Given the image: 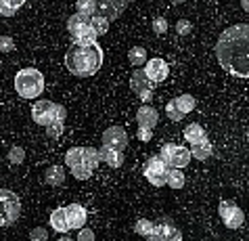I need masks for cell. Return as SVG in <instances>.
<instances>
[{
  "label": "cell",
  "mask_w": 249,
  "mask_h": 241,
  "mask_svg": "<svg viewBox=\"0 0 249 241\" xmlns=\"http://www.w3.org/2000/svg\"><path fill=\"white\" fill-rule=\"evenodd\" d=\"M216 57L224 72L243 80L249 78V25L247 23L231 25L220 34L216 42Z\"/></svg>",
  "instance_id": "1"
},
{
  "label": "cell",
  "mask_w": 249,
  "mask_h": 241,
  "mask_svg": "<svg viewBox=\"0 0 249 241\" xmlns=\"http://www.w3.org/2000/svg\"><path fill=\"white\" fill-rule=\"evenodd\" d=\"M103 48L99 42L92 44H71L65 55V67L78 78H90L103 67Z\"/></svg>",
  "instance_id": "2"
},
{
  "label": "cell",
  "mask_w": 249,
  "mask_h": 241,
  "mask_svg": "<svg viewBox=\"0 0 249 241\" xmlns=\"http://www.w3.org/2000/svg\"><path fill=\"white\" fill-rule=\"evenodd\" d=\"M15 91L21 99L34 101L44 93V75L36 67H23L15 75Z\"/></svg>",
  "instance_id": "3"
},
{
  "label": "cell",
  "mask_w": 249,
  "mask_h": 241,
  "mask_svg": "<svg viewBox=\"0 0 249 241\" xmlns=\"http://www.w3.org/2000/svg\"><path fill=\"white\" fill-rule=\"evenodd\" d=\"M32 118L38 126L46 128L48 124H53L54 120L65 122L67 109L63 105H59V103H53V101H36L34 107H32Z\"/></svg>",
  "instance_id": "4"
},
{
  "label": "cell",
  "mask_w": 249,
  "mask_h": 241,
  "mask_svg": "<svg viewBox=\"0 0 249 241\" xmlns=\"http://www.w3.org/2000/svg\"><path fill=\"white\" fill-rule=\"evenodd\" d=\"M21 214V199L17 193L0 189V226H11Z\"/></svg>",
  "instance_id": "5"
},
{
  "label": "cell",
  "mask_w": 249,
  "mask_h": 241,
  "mask_svg": "<svg viewBox=\"0 0 249 241\" xmlns=\"http://www.w3.org/2000/svg\"><path fill=\"white\" fill-rule=\"evenodd\" d=\"M67 32L71 34V44H92L99 38L92 25L80 15H71L67 19Z\"/></svg>",
  "instance_id": "6"
},
{
  "label": "cell",
  "mask_w": 249,
  "mask_h": 241,
  "mask_svg": "<svg viewBox=\"0 0 249 241\" xmlns=\"http://www.w3.org/2000/svg\"><path fill=\"white\" fill-rule=\"evenodd\" d=\"M65 162H67V168H73V166H78V164H86V166H90L94 170L101 162L99 149H94V147H71L65 153Z\"/></svg>",
  "instance_id": "7"
},
{
  "label": "cell",
  "mask_w": 249,
  "mask_h": 241,
  "mask_svg": "<svg viewBox=\"0 0 249 241\" xmlns=\"http://www.w3.org/2000/svg\"><path fill=\"white\" fill-rule=\"evenodd\" d=\"M159 157H161L170 168H186L189 166V162L193 160L189 149L180 147V145H172V143L163 145L161 151H159Z\"/></svg>",
  "instance_id": "8"
},
{
  "label": "cell",
  "mask_w": 249,
  "mask_h": 241,
  "mask_svg": "<svg viewBox=\"0 0 249 241\" xmlns=\"http://www.w3.org/2000/svg\"><path fill=\"white\" fill-rule=\"evenodd\" d=\"M168 164H165L159 155H151L147 162H144V178L153 185V187H165V178H168Z\"/></svg>",
  "instance_id": "9"
},
{
  "label": "cell",
  "mask_w": 249,
  "mask_h": 241,
  "mask_svg": "<svg viewBox=\"0 0 249 241\" xmlns=\"http://www.w3.org/2000/svg\"><path fill=\"white\" fill-rule=\"evenodd\" d=\"M218 214H220V218H222L226 229H239V226L243 224V220H245L243 210H241L234 202H226V199L224 202H220Z\"/></svg>",
  "instance_id": "10"
},
{
  "label": "cell",
  "mask_w": 249,
  "mask_h": 241,
  "mask_svg": "<svg viewBox=\"0 0 249 241\" xmlns=\"http://www.w3.org/2000/svg\"><path fill=\"white\" fill-rule=\"evenodd\" d=\"M142 72H144V75H147V78L157 86V84H161V82L168 80L170 67H168V63H165L161 57H153V59H147V63H144Z\"/></svg>",
  "instance_id": "11"
},
{
  "label": "cell",
  "mask_w": 249,
  "mask_h": 241,
  "mask_svg": "<svg viewBox=\"0 0 249 241\" xmlns=\"http://www.w3.org/2000/svg\"><path fill=\"white\" fill-rule=\"evenodd\" d=\"M96 6V13L103 17H107L109 21H115L117 17H122V13L126 11L130 0H92Z\"/></svg>",
  "instance_id": "12"
},
{
  "label": "cell",
  "mask_w": 249,
  "mask_h": 241,
  "mask_svg": "<svg viewBox=\"0 0 249 241\" xmlns=\"http://www.w3.org/2000/svg\"><path fill=\"white\" fill-rule=\"evenodd\" d=\"M182 233L176 229L174 222L170 218H161L157 220L153 226V239L151 241H180Z\"/></svg>",
  "instance_id": "13"
},
{
  "label": "cell",
  "mask_w": 249,
  "mask_h": 241,
  "mask_svg": "<svg viewBox=\"0 0 249 241\" xmlns=\"http://www.w3.org/2000/svg\"><path fill=\"white\" fill-rule=\"evenodd\" d=\"M103 145L124 151V149L128 147V134H126V130H124L122 126H111V128H107L105 132H103Z\"/></svg>",
  "instance_id": "14"
},
{
  "label": "cell",
  "mask_w": 249,
  "mask_h": 241,
  "mask_svg": "<svg viewBox=\"0 0 249 241\" xmlns=\"http://www.w3.org/2000/svg\"><path fill=\"white\" fill-rule=\"evenodd\" d=\"M157 122H159V111H157L153 105L144 103L142 107H138V111H136V124H138V126L155 128V126H157Z\"/></svg>",
  "instance_id": "15"
},
{
  "label": "cell",
  "mask_w": 249,
  "mask_h": 241,
  "mask_svg": "<svg viewBox=\"0 0 249 241\" xmlns=\"http://www.w3.org/2000/svg\"><path fill=\"white\" fill-rule=\"evenodd\" d=\"M65 212H67V220H69V226H71V229L78 231V229H82V226L86 224L88 214H86L84 205L69 204V205H65Z\"/></svg>",
  "instance_id": "16"
},
{
  "label": "cell",
  "mask_w": 249,
  "mask_h": 241,
  "mask_svg": "<svg viewBox=\"0 0 249 241\" xmlns=\"http://www.w3.org/2000/svg\"><path fill=\"white\" fill-rule=\"evenodd\" d=\"M99 157H101V162H105L109 168H122L124 160H126V157H124V151L107 147V145H103V147L99 149Z\"/></svg>",
  "instance_id": "17"
},
{
  "label": "cell",
  "mask_w": 249,
  "mask_h": 241,
  "mask_svg": "<svg viewBox=\"0 0 249 241\" xmlns=\"http://www.w3.org/2000/svg\"><path fill=\"white\" fill-rule=\"evenodd\" d=\"M130 86H132L134 94H141L142 91H153V88H155L153 82H151L147 75H144L142 67H136V70H134L132 78H130Z\"/></svg>",
  "instance_id": "18"
},
{
  "label": "cell",
  "mask_w": 249,
  "mask_h": 241,
  "mask_svg": "<svg viewBox=\"0 0 249 241\" xmlns=\"http://www.w3.org/2000/svg\"><path fill=\"white\" fill-rule=\"evenodd\" d=\"M51 226H53V231H57V233H69V231H71L65 208L53 210V214H51Z\"/></svg>",
  "instance_id": "19"
},
{
  "label": "cell",
  "mask_w": 249,
  "mask_h": 241,
  "mask_svg": "<svg viewBox=\"0 0 249 241\" xmlns=\"http://www.w3.org/2000/svg\"><path fill=\"white\" fill-rule=\"evenodd\" d=\"M184 141H186V143H191V145L201 143V141H207V134H205V130H203L201 124H197V122L189 124V126L184 128Z\"/></svg>",
  "instance_id": "20"
},
{
  "label": "cell",
  "mask_w": 249,
  "mask_h": 241,
  "mask_svg": "<svg viewBox=\"0 0 249 241\" xmlns=\"http://www.w3.org/2000/svg\"><path fill=\"white\" fill-rule=\"evenodd\" d=\"M189 151H191V157H195V160H199V162H205V160H210L212 157L213 147H212L210 141H201V143L191 145Z\"/></svg>",
  "instance_id": "21"
},
{
  "label": "cell",
  "mask_w": 249,
  "mask_h": 241,
  "mask_svg": "<svg viewBox=\"0 0 249 241\" xmlns=\"http://www.w3.org/2000/svg\"><path fill=\"white\" fill-rule=\"evenodd\" d=\"M65 181V170L61 166H48L44 172V183L51 185V187H59Z\"/></svg>",
  "instance_id": "22"
},
{
  "label": "cell",
  "mask_w": 249,
  "mask_h": 241,
  "mask_svg": "<svg viewBox=\"0 0 249 241\" xmlns=\"http://www.w3.org/2000/svg\"><path fill=\"white\" fill-rule=\"evenodd\" d=\"M174 101V105H176V109L180 113H191L193 109L197 107V101H195V96L193 94H180V96H176V99H172Z\"/></svg>",
  "instance_id": "23"
},
{
  "label": "cell",
  "mask_w": 249,
  "mask_h": 241,
  "mask_svg": "<svg viewBox=\"0 0 249 241\" xmlns=\"http://www.w3.org/2000/svg\"><path fill=\"white\" fill-rule=\"evenodd\" d=\"M186 183L184 178V172L180 168H168V178H165V185L170 189H182Z\"/></svg>",
  "instance_id": "24"
},
{
  "label": "cell",
  "mask_w": 249,
  "mask_h": 241,
  "mask_svg": "<svg viewBox=\"0 0 249 241\" xmlns=\"http://www.w3.org/2000/svg\"><path fill=\"white\" fill-rule=\"evenodd\" d=\"M128 61L132 67H142L147 63V51H144L142 46H132L128 51Z\"/></svg>",
  "instance_id": "25"
},
{
  "label": "cell",
  "mask_w": 249,
  "mask_h": 241,
  "mask_svg": "<svg viewBox=\"0 0 249 241\" xmlns=\"http://www.w3.org/2000/svg\"><path fill=\"white\" fill-rule=\"evenodd\" d=\"M75 15H80L82 19H90L92 15H96V6L92 0H78L75 2Z\"/></svg>",
  "instance_id": "26"
},
{
  "label": "cell",
  "mask_w": 249,
  "mask_h": 241,
  "mask_svg": "<svg viewBox=\"0 0 249 241\" xmlns=\"http://www.w3.org/2000/svg\"><path fill=\"white\" fill-rule=\"evenodd\" d=\"M23 4L25 0H0V17H13Z\"/></svg>",
  "instance_id": "27"
},
{
  "label": "cell",
  "mask_w": 249,
  "mask_h": 241,
  "mask_svg": "<svg viewBox=\"0 0 249 241\" xmlns=\"http://www.w3.org/2000/svg\"><path fill=\"white\" fill-rule=\"evenodd\" d=\"M88 23L92 25V30L96 32V36H103V34H107V30H109V19L107 17H103V15H99V13H96V15H92L90 19H88Z\"/></svg>",
  "instance_id": "28"
},
{
  "label": "cell",
  "mask_w": 249,
  "mask_h": 241,
  "mask_svg": "<svg viewBox=\"0 0 249 241\" xmlns=\"http://www.w3.org/2000/svg\"><path fill=\"white\" fill-rule=\"evenodd\" d=\"M153 226H155V222H151V220H147V218H141L134 224V231L144 239H153Z\"/></svg>",
  "instance_id": "29"
},
{
  "label": "cell",
  "mask_w": 249,
  "mask_h": 241,
  "mask_svg": "<svg viewBox=\"0 0 249 241\" xmlns=\"http://www.w3.org/2000/svg\"><path fill=\"white\" fill-rule=\"evenodd\" d=\"M23 160H25L23 147H19V145H13V147L9 149V162L13 164V166H19V164H23Z\"/></svg>",
  "instance_id": "30"
},
{
  "label": "cell",
  "mask_w": 249,
  "mask_h": 241,
  "mask_svg": "<svg viewBox=\"0 0 249 241\" xmlns=\"http://www.w3.org/2000/svg\"><path fill=\"white\" fill-rule=\"evenodd\" d=\"M63 128H65V122H61V120H54L53 124H48L46 126L48 139H59V136L63 134Z\"/></svg>",
  "instance_id": "31"
},
{
  "label": "cell",
  "mask_w": 249,
  "mask_h": 241,
  "mask_svg": "<svg viewBox=\"0 0 249 241\" xmlns=\"http://www.w3.org/2000/svg\"><path fill=\"white\" fill-rule=\"evenodd\" d=\"M151 27H153V32L157 34V36H163V34H168V19L165 17H155L153 23H151Z\"/></svg>",
  "instance_id": "32"
},
{
  "label": "cell",
  "mask_w": 249,
  "mask_h": 241,
  "mask_svg": "<svg viewBox=\"0 0 249 241\" xmlns=\"http://www.w3.org/2000/svg\"><path fill=\"white\" fill-rule=\"evenodd\" d=\"M165 113H168V118H170L172 122H180V120L184 118V113H180V111L176 109L174 101H168V105H165Z\"/></svg>",
  "instance_id": "33"
},
{
  "label": "cell",
  "mask_w": 249,
  "mask_h": 241,
  "mask_svg": "<svg viewBox=\"0 0 249 241\" xmlns=\"http://www.w3.org/2000/svg\"><path fill=\"white\" fill-rule=\"evenodd\" d=\"M176 32H178V36H189V34L193 32V23L186 21V19H178L176 21Z\"/></svg>",
  "instance_id": "34"
},
{
  "label": "cell",
  "mask_w": 249,
  "mask_h": 241,
  "mask_svg": "<svg viewBox=\"0 0 249 241\" xmlns=\"http://www.w3.org/2000/svg\"><path fill=\"white\" fill-rule=\"evenodd\" d=\"M15 51V40L11 36H0V53H13Z\"/></svg>",
  "instance_id": "35"
},
{
  "label": "cell",
  "mask_w": 249,
  "mask_h": 241,
  "mask_svg": "<svg viewBox=\"0 0 249 241\" xmlns=\"http://www.w3.org/2000/svg\"><path fill=\"white\" fill-rule=\"evenodd\" d=\"M30 239H32V241H46V239H48V231L42 229V226H38V229H34V231L30 233Z\"/></svg>",
  "instance_id": "36"
},
{
  "label": "cell",
  "mask_w": 249,
  "mask_h": 241,
  "mask_svg": "<svg viewBox=\"0 0 249 241\" xmlns=\"http://www.w3.org/2000/svg\"><path fill=\"white\" fill-rule=\"evenodd\" d=\"M138 141H142V143H149L151 141V136H153V128H144V126H138Z\"/></svg>",
  "instance_id": "37"
},
{
  "label": "cell",
  "mask_w": 249,
  "mask_h": 241,
  "mask_svg": "<svg viewBox=\"0 0 249 241\" xmlns=\"http://www.w3.org/2000/svg\"><path fill=\"white\" fill-rule=\"evenodd\" d=\"M80 233H78V239L80 241H94L96 239V235H94V231L92 229H86V226H82V229H78Z\"/></svg>",
  "instance_id": "38"
},
{
  "label": "cell",
  "mask_w": 249,
  "mask_h": 241,
  "mask_svg": "<svg viewBox=\"0 0 249 241\" xmlns=\"http://www.w3.org/2000/svg\"><path fill=\"white\" fill-rule=\"evenodd\" d=\"M141 101H144V103H149V101H153V91H142L141 94Z\"/></svg>",
  "instance_id": "39"
},
{
  "label": "cell",
  "mask_w": 249,
  "mask_h": 241,
  "mask_svg": "<svg viewBox=\"0 0 249 241\" xmlns=\"http://www.w3.org/2000/svg\"><path fill=\"white\" fill-rule=\"evenodd\" d=\"M174 4H182V2H186V0H172Z\"/></svg>",
  "instance_id": "40"
},
{
  "label": "cell",
  "mask_w": 249,
  "mask_h": 241,
  "mask_svg": "<svg viewBox=\"0 0 249 241\" xmlns=\"http://www.w3.org/2000/svg\"><path fill=\"white\" fill-rule=\"evenodd\" d=\"M241 4H243V9L247 11V0H241Z\"/></svg>",
  "instance_id": "41"
}]
</instances>
